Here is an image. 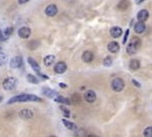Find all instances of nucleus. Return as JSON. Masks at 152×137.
Returning a JSON list of instances; mask_svg holds the SVG:
<instances>
[{"mask_svg":"<svg viewBox=\"0 0 152 137\" xmlns=\"http://www.w3.org/2000/svg\"><path fill=\"white\" fill-rule=\"evenodd\" d=\"M25 102H42V99L34 95L22 93V95H15V97L11 98L7 102V104L10 105V104H13V103H25Z\"/></svg>","mask_w":152,"mask_h":137,"instance_id":"1","label":"nucleus"},{"mask_svg":"<svg viewBox=\"0 0 152 137\" xmlns=\"http://www.w3.org/2000/svg\"><path fill=\"white\" fill-rule=\"evenodd\" d=\"M141 47V40L138 37H133L130 43L127 46V53L129 55H134Z\"/></svg>","mask_w":152,"mask_h":137,"instance_id":"2","label":"nucleus"},{"mask_svg":"<svg viewBox=\"0 0 152 137\" xmlns=\"http://www.w3.org/2000/svg\"><path fill=\"white\" fill-rule=\"evenodd\" d=\"M17 79L15 77H8L3 81V88L5 90H12L16 88Z\"/></svg>","mask_w":152,"mask_h":137,"instance_id":"3","label":"nucleus"},{"mask_svg":"<svg viewBox=\"0 0 152 137\" xmlns=\"http://www.w3.org/2000/svg\"><path fill=\"white\" fill-rule=\"evenodd\" d=\"M124 88H125V82L122 78H120V77H117V78L113 79L112 81V88L115 91H117V93H120V91H122L124 90Z\"/></svg>","mask_w":152,"mask_h":137,"instance_id":"4","label":"nucleus"},{"mask_svg":"<svg viewBox=\"0 0 152 137\" xmlns=\"http://www.w3.org/2000/svg\"><path fill=\"white\" fill-rule=\"evenodd\" d=\"M9 66H10L12 69H17V68H20L22 66V58L20 56L13 57V58L10 60Z\"/></svg>","mask_w":152,"mask_h":137,"instance_id":"5","label":"nucleus"},{"mask_svg":"<svg viewBox=\"0 0 152 137\" xmlns=\"http://www.w3.org/2000/svg\"><path fill=\"white\" fill-rule=\"evenodd\" d=\"M54 70L55 72L58 73V74H62V73H64L67 70V64L63 62V61H60V62L56 63V65H55L54 67Z\"/></svg>","mask_w":152,"mask_h":137,"instance_id":"6","label":"nucleus"},{"mask_svg":"<svg viewBox=\"0 0 152 137\" xmlns=\"http://www.w3.org/2000/svg\"><path fill=\"white\" fill-rule=\"evenodd\" d=\"M45 12L48 16H55L58 12V7H57L55 4H50L48 5L45 9Z\"/></svg>","mask_w":152,"mask_h":137,"instance_id":"7","label":"nucleus"},{"mask_svg":"<svg viewBox=\"0 0 152 137\" xmlns=\"http://www.w3.org/2000/svg\"><path fill=\"white\" fill-rule=\"evenodd\" d=\"M84 100H86L87 103H89V104L94 103L96 100V93H94L93 90H87L86 93H84Z\"/></svg>","mask_w":152,"mask_h":137,"instance_id":"8","label":"nucleus"},{"mask_svg":"<svg viewBox=\"0 0 152 137\" xmlns=\"http://www.w3.org/2000/svg\"><path fill=\"white\" fill-rule=\"evenodd\" d=\"M19 117L24 119V120H29V119H32L34 117V112L29 109H24L19 112Z\"/></svg>","mask_w":152,"mask_h":137,"instance_id":"9","label":"nucleus"},{"mask_svg":"<svg viewBox=\"0 0 152 137\" xmlns=\"http://www.w3.org/2000/svg\"><path fill=\"white\" fill-rule=\"evenodd\" d=\"M31 29L27 27H22V29H18V36H19V38L22 39H27L29 36H31Z\"/></svg>","mask_w":152,"mask_h":137,"instance_id":"10","label":"nucleus"},{"mask_svg":"<svg viewBox=\"0 0 152 137\" xmlns=\"http://www.w3.org/2000/svg\"><path fill=\"white\" fill-rule=\"evenodd\" d=\"M149 17V12L146 9H142L139 12L137 13V18L140 22H144L145 20H147V18Z\"/></svg>","mask_w":152,"mask_h":137,"instance_id":"11","label":"nucleus"},{"mask_svg":"<svg viewBox=\"0 0 152 137\" xmlns=\"http://www.w3.org/2000/svg\"><path fill=\"white\" fill-rule=\"evenodd\" d=\"M43 93H44V95H46V97H48V98H50V99H55V98H57L58 97V93L57 91H55V90H51V88H43Z\"/></svg>","mask_w":152,"mask_h":137,"instance_id":"12","label":"nucleus"},{"mask_svg":"<svg viewBox=\"0 0 152 137\" xmlns=\"http://www.w3.org/2000/svg\"><path fill=\"white\" fill-rule=\"evenodd\" d=\"M108 50L110 52V53H117V52L120 50V45L117 42H110L108 44Z\"/></svg>","mask_w":152,"mask_h":137,"instance_id":"13","label":"nucleus"},{"mask_svg":"<svg viewBox=\"0 0 152 137\" xmlns=\"http://www.w3.org/2000/svg\"><path fill=\"white\" fill-rule=\"evenodd\" d=\"M123 34V29H121L120 27H113L110 29V35H112L113 38H119L120 36Z\"/></svg>","mask_w":152,"mask_h":137,"instance_id":"14","label":"nucleus"},{"mask_svg":"<svg viewBox=\"0 0 152 137\" xmlns=\"http://www.w3.org/2000/svg\"><path fill=\"white\" fill-rule=\"evenodd\" d=\"M27 62H29V64L32 66V68H33L34 71L40 73V65H39L38 62H37V61L34 60V58H32V57H29V58H27Z\"/></svg>","mask_w":152,"mask_h":137,"instance_id":"15","label":"nucleus"},{"mask_svg":"<svg viewBox=\"0 0 152 137\" xmlns=\"http://www.w3.org/2000/svg\"><path fill=\"white\" fill-rule=\"evenodd\" d=\"M93 54H92V52H90V51H85L83 52V54H82V60L84 61V62H86V63H89V62H91V61L93 60Z\"/></svg>","mask_w":152,"mask_h":137,"instance_id":"16","label":"nucleus"},{"mask_svg":"<svg viewBox=\"0 0 152 137\" xmlns=\"http://www.w3.org/2000/svg\"><path fill=\"white\" fill-rule=\"evenodd\" d=\"M12 33H13V27H6V29H4V31L1 33V35H2V40H6V39H8L9 37L12 35Z\"/></svg>","mask_w":152,"mask_h":137,"instance_id":"17","label":"nucleus"},{"mask_svg":"<svg viewBox=\"0 0 152 137\" xmlns=\"http://www.w3.org/2000/svg\"><path fill=\"white\" fill-rule=\"evenodd\" d=\"M134 29H135V32L137 34H142L145 31V29H146V26H145L144 22H136V24H135Z\"/></svg>","mask_w":152,"mask_h":137,"instance_id":"18","label":"nucleus"},{"mask_svg":"<svg viewBox=\"0 0 152 137\" xmlns=\"http://www.w3.org/2000/svg\"><path fill=\"white\" fill-rule=\"evenodd\" d=\"M55 59L56 58H55L54 55H48L44 58V64H45V66L49 67V66L53 65V63L55 62Z\"/></svg>","mask_w":152,"mask_h":137,"instance_id":"19","label":"nucleus"},{"mask_svg":"<svg viewBox=\"0 0 152 137\" xmlns=\"http://www.w3.org/2000/svg\"><path fill=\"white\" fill-rule=\"evenodd\" d=\"M129 67H130L131 70H138L140 68V62L137 60V59H132L129 63Z\"/></svg>","mask_w":152,"mask_h":137,"instance_id":"20","label":"nucleus"},{"mask_svg":"<svg viewBox=\"0 0 152 137\" xmlns=\"http://www.w3.org/2000/svg\"><path fill=\"white\" fill-rule=\"evenodd\" d=\"M62 122H63L64 126H65L69 130H76V129H77V126H76L74 123L70 122V121L66 120V119H63V120H62Z\"/></svg>","mask_w":152,"mask_h":137,"instance_id":"21","label":"nucleus"},{"mask_svg":"<svg viewBox=\"0 0 152 137\" xmlns=\"http://www.w3.org/2000/svg\"><path fill=\"white\" fill-rule=\"evenodd\" d=\"M54 100L56 103H61V104H66V105H70L71 104V100L67 99L65 97H62V95H58L57 98H55Z\"/></svg>","mask_w":152,"mask_h":137,"instance_id":"22","label":"nucleus"},{"mask_svg":"<svg viewBox=\"0 0 152 137\" xmlns=\"http://www.w3.org/2000/svg\"><path fill=\"white\" fill-rule=\"evenodd\" d=\"M129 6H130L129 1H120L118 4V9L121 11H125L126 9L129 8Z\"/></svg>","mask_w":152,"mask_h":137,"instance_id":"23","label":"nucleus"},{"mask_svg":"<svg viewBox=\"0 0 152 137\" xmlns=\"http://www.w3.org/2000/svg\"><path fill=\"white\" fill-rule=\"evenodd\" d=\"M27 80L29 82V83H33V84H37V83H39V79L37 78L33 74H27Z\"/></svg>","mask_w":152,"mask_h":137,"instance_id":"24","label":"nucleus"},{"mask_svg":"<svg viewBox=\"0 0 152 137\" xmlns=\"http://www.w3.org/2000/svg\"><path fill=\"white\" fill-rule=\"evenodd\" d=\"M113 64V59L112 57L110 56H107L105 59H103V65L105 66V67H110V65Z\"/></svg>","mask_w":152,"mask_h":137,"instance_id":"25","label":"nucleus"},{"mask_svg":"<svg viewBox=\"0 0 152 137\" xmlns=\"http://www.w3.org/2000/svg\"><path fill=\"white\" fill-rule=\"evenodd\" d=\"M6 61H7V56L2 52H0V66L4 65Z\"/></svg>","mask_w":152,"mask_h":137,"instance_id":"26","label":"nucleus"},{"mask_svg":"<svg viewBox=\"0 0 152 137\" xmlns=\"http://www.w3.org/2000/svg\"><path fill=\"white\" fill-rule=\"evenodd\" d=\"M144 136L145 137H152V127L149 126L144 130Z\"/></svg>","mask_w":152,"mask_h":137,"instance_id":"27","label":"nucleus"},{"mask_svg":"<svg viewBox=\"0 0 152 137\" xmlns=\"http://www.w3.org/2000/svg\"><path fill=\"white\" fill-rule=\"evenodd\" d=\"M60 109L62 110V111H63V113H64V116H65V117H70V111H69V110L67 109V108H65V107L64 106H60Z\"/></svg>","mask_w":152,"mask_h":137,"instance_id":"28","label":"nucleus"},{"mask_svg":"<svg viewBox=\"0 0 152 137\" xmlns=\"http://www.w3.org/2000/svg\"><path fill=\"white\" fill-rule=\"evenodd\" d=\"M129 33H130V29H128L126 31V34H125V36H124V39H123V44H124V45H126V43H127V39H128Z\"/></svg>","mask_w":152,"mask_h":137,"instance_id":"29","label":"nucleus"},{"mask_svg":"<svg viewBox=\"0 0 152 137\" xmlns=\"http://www.w3.org/2000/svg\"><path fill=\"white\" fill-rule=\"evenodd\" d=\"M132 82H133V84H134V85L137 86V88H141V84H140L139 82H138L137 80H135V79H133Z\"/></svg>","mask_w":152,"mask_h":137,"instance_id":"30","label":"nucleus"},{"mask_svg":"<svg viewBox=\"0 0 152 137\" xmlns=\"http://www.w3.org/2000/svg\"><path fill=\"white\" fill-rule=\"evenodd\" d=\"M27 2H29L27 0H18V3L19 4H24V3H27Z\"/></svg>","mask_w":152,"mask_h":137,"instance_id":"31","label":"nucleus"},{"mask_svg":"<svg viewBox=\"0 0 152 137\" xmlns=\"http://www.w3.org/2000/svg\"><path fill=\"white\" fill-rule=\"evenodd\" d=\"M59 85H60V88H67V85H66V84H64V83H60Z\"/></svg>","mask_w":152,"mask_h":137,"instance_id":"32","label":"nucleus"},{"mask_svg":"<svg viewBox=\"0 0 152 137\" xmlns=\"http://www.w3.org/2000/svg\"><path fill=\"white\" fill-rule=\"evenodd\" d=\"M85 137H98V136H95V135H92V134H89V135H87V136H85Z\"/></svg>","mask_w":152,"mask_h":137,"instance_id":"33","label":"nucleus"},{"mask_svg":"<svg viewBox=\"0 0 152 137\" xmlns=\"http://www.w3.org/2000/svg\"><path fill=\"white\" fill-rule=\"evenodd\" d=\"M1 100H2V97H0V102H1Z\"/></svg>","mask_w":152,"mask_h":137,"instance_id":"34","label":"nucleus"},{"mask_svg":"<svg viewBox=\"0 0 152 137\" xmlns=\"http://www.w3.org/2000/svg\"><path fill=\"white\" fill-rule=\"evenodd\" d=\"M50 137H57V136H54V135H53V136H50Z\"/></svg>","mask_w":152,"mask_h":137,"instance_id":"35","label":"nucleus"}]
</instances>
